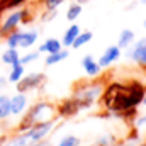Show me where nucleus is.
<instances>
[{"mask_svg":"<svg viewBox=\"0 0 146 146\" xmlns=\"http://www.w3.org/2000/svg\"><path fill=\"white\" fill-rule=\"evenodd\" d=\"M82 66H83V70H85V73H87L88 76H97V75H100V72H102V68L99 66L97 60H95L92 54L83 56V60H82Z\"/></svg>","mask_w":146,"mask_h":146,"instance_id":"9d476101","label":"nucleus"},{"mask_svg":"<svg viewBox=\"0 0 146 146\" xmlns=\"http://www.w3.org/2000/svg\"><path fill=\"white\" fill-rule=\"evenodd\" d=\"M80 14H82V5H78V3H75V2H73L72 5L68 7V12H66V19H68L70 22H75V21L80 17Z\"/></svg>","mask_w":146,"mask_h":146,"instance_id":"6ab92c4d","label":"nucleus"},{"mask_svg":"<svg viewBox=\"0 0 146 146\" xmlns=\"http://www.w3.org/2000/svg\"><path fill=\"white\" fill-rule=\"evenodd\" d=\"M68 56H70V51H68V49H60L58 53L48 54V56H46V60H44V65H46V66H53V65H56V63L65 61Z\"/></svg>","mask_w":146,"mask_h":146,"instance_id":"ddd939ff","label":"nucleus"},{"mask_svg":"<svg viewBox=\"0 0 146 146\" xmlns=\"http://www.w3.org/2000/svg\"><path fill=\"white\" fill-rule=\"evenodd\" d=\"M92 37H94V33H92V31H85V33H82V31H80V34L75 37V41L72 42V46H70V48H73V49H80L82 46H85L87 42H90V41H92Z\"/></svg>","mask_w":146,"mask_h":146,"instance_id":"2eb2a0df","label":"nucleus"},{"mask_svg":"<svg viewBox=\"0 0 146 146\" xmlns=\"http://www.w3.org/2000/svg\"><path fill=\"white\" fill-rule=\"evenodd\" d=\"M0 2H3V0H0Z\"/></svg>","mask_w":146,"mask_h":146,"instance_id":"473e14b6","label":"nucleus"},{"mask_svg":"<svg viewBox=\"0 0 146 146\" xmlns=\"http://www.w3.org/2000/svg\"><path fill=\"white\" fill-rule=\"evenodd\" d=\"M39 56H41V53H39V51H33V53H29V54H24V56H21V58H19V63L26 66L27 63H31V61H36Z\"/></svg>","mask_w":146,"mask_h":146,"instance_id":"412c9836","label":"nucleus"},{"mask_svg":"<svg viewBox=\"0 0 146 146\" xmlns=\"http://www.w3.org/2000/svg\"><path fill=\"white\" fill-rule=\"evenodd\" d=\"M134 126H136L138 129H141V127H146V114H143V115H139V117L136 119Z\"/></svg>","mask_w":146,"mask_h":146,"instance_id":"b1692460","label":"nucleus"},{"mask_svg":"<svg viewBox=\"0 0 146 146\" xmlns=\"http://www.w3.org/2000/svg\"><path fill=\"white\" fill-rule=\"evenodd\" d=\"M143 27H145V29H146V19H145V21H143Z\"/></svg>","mask_w":146,"mask_h":146,"instance_id":"c756f323","label":"nucleus"},{"mask_svg":"<svg viewBox=\"0 0 146 146\" xmlns=\"http://www.w3.org/2000/svg\"><path fill=\"white\" fill-rule=\"evenodd\" d=\"M26 107H27V97H26V94H19L17 92V95L10 97V115L22 114L26 110Z\"/></svg>","mask_w":146,"mask_h":146,"instance_id":"1a4fd4ad","label":"nucleus"},{"mask_svg":"<svg viewBox=\"0 0 146 146\" xmlns=\"http://www.w3.org/2000/svg\"><path fill=\"white\" fill-rule=\"evenodd\" d=\"M104 94V106L110 112L134 110L145 97V87L138 82L133 83H112Z\"/></svg>","mask_w":146,"mask_h":146,"instance_id":"f257e3e1","label":"nucleus"},{"mask_svg":"<svg viewBox=\"0 0 146 146\" xmlns=\"http://www.w3.org/2000/svg\"><path fill=\"white\" fill-rule=\"evenodd\" d=\"M26 15H27V10H26L24 7H21V9L10 12V14L5 17V21L0 24V34H10L12 31H17L19 24L26 19Z\"/></svg>","mask_w":146,"mask_h":146,"instance_id":"39448f33","label":"nucleus"},{"mask_svg":"<svg viewBox=\"0 0 146 146\" xmlns=\"http://www.w3.org/2000/svg\"><path fill=\"white\" fill-rule=\"evenodd\" d=\"M134 41V31L133 29H122L121 34H119V41H117V46L122 49V48H127L131 46Z\"/></svg>","mask_w":146,"mask_h":146,"instance_id":"4468645a","label":"nucleus"},{"mask_svg":"<svg viewBox=\"0 0 146 146\" xmlns=\"http://www.w3.org/2000/svg\"><path fill=\"white\" fill-rule=\"evenodd\" d=\"M139 146H146V143H143V145H139Z\"/></svg>","mask_w":146,"mask_h":146,"instance_id":"7c9ffc66","label":"nucleus"},{"mask_svg":"<svg viewBox=\"0 0 146 146\" xmlns=\"http://www.w3.org/2000/svg\"><path fill=\"white\" fill-rule=\"evenodd\" d=\"M9 115H10V97L0 95V119L5 121Z\"/></svg>","mask_w":146,"mask_h":146,"instance_id":"a211bd4d","label":"nucleus"},{"mask_svg":"<svg viewBox=\"0 0 146 146\" xmlns=\"http://www.w3.org/2000/svg\"><path fill=\"white\" fill-rule=\"evenodd\" d=\"M80 34V26L78 24H75L73 22L72 26L65 31V34H63V39H61V44L65 46V48H70L72 46V42L75 41V37Z\"/></svg>","mask_w":146,"mask_h":146,"instance_id":"f8f14e48","label":"nucleus"},{"mask_svg":"<svg viewBox=\"0 0 146 146\" xmlns=\"http://www.w3.org/2000/svg\"><path fill=\"white\" fill-rule=\"evenodd\" d=\"M56 114H58V110H56V107H54L51 102H37V104H34L31 109L26 112V115L22 117V121H21V124H19V133L29 129V127L34 126V124H39V122L54 119Z\"/></svg>","mask_w":146,"mask_h":146,"instance_id":"f03ea898","label":"nucleus"},{"mask_svg":"<svg viewBox=\"0 0 146 146\" xmlns=\"http://www.w3.org/2000/svg\"><path fill=\"white\" fill-rule=\"evenodd\" d=\"M60 49H63V44L60 39L56 37H48L41 46H39V53H46V54H53V53H58Z\"/></svg>","mask_w":146,"mask_h":146,"instance_id":"9b49d317","label":"nucleus"},{"mask_svg":"<svg viewBox=\"0 0 146 146\" xmlns=\"http://www.w3.org/2000/svg\"><path fill=\"white\" fill-rule=\"evenodd\" d=\"M0 133H2V124H0Z\"/></svg>","mask_w":146,"mask_h":146,"instance_id":"2f4dec72","label":"nucleus"},{"mask_svg":"<svg viewBox=\"0 0 146 146\" xmlns=\"http://www.w3.org/2000/svg\"><path fill=\"white\" fill-rule=\"evenodd\" d=\"M19 58H21V54H19V51H17V48H9L3 54H2V61L5 63V65H15V63H19Z\"/></svg>","mask_w":146,"mask_h":146,"instance_id":"dca6fc26","label":"nucleus"},{"mask_svg":"<svg viewBox=\"0 0 146 146\" xmlns=\"http://www.w3.org/2000/svg\"><path fill=\"white\" fill-rule=\"evenodd\" d=\"M119 58H121V48H119L117 44H112L109 48H106V51H104L102 56L97 60V63H99L100 68H107L112 63H115Z\"/></svg>","mask_w":146,"mask_h":146,"instance_id":"423d86ee","label":"nucleus"},{"mask_svg":"<svg viewBox=\"0 0 146 146\" xmlns=\"http://www.w3.org/2000/svg\"><path fill=\"white\" fill-rule=\"evenodd\" d=\"M65 0H42V5H44V10H56Z\"/></svg>","mask_w":146,"mask_h":146,"instance_id":"4be33fe9","label":"nucleus"},{"mask_svg":"<svg viewBox=\"0 0 146 146\" xmlns=\"http://www.w3.org/2000/svg\"><path fill=\"white\" fill-rule=\"evenodd\" d=\"M5 85H7V78H5V76H0V88L5 87Z\"/></svg>","mask_w":146,"mask_h":146,"instance_id":"a878e982","label":"nucleus"},{"mask_svg":"<svg viewBox=\"0 0 146 146\" xmlns=\"http://www.w3.org/2000/svg\"><path fill=\"white\" fill-rule=\"evenodd\" d=\"M104 92L102 83H87L82 88H78L73 95V99L76 100V104L80 106V109H88L97 99H100Z\"/></svg>","mask_w":146,"mask_h":146,"instance_id":"7ed1b4c3","label":"nucleus"},{"mask_svg":"<svg viewBox=\"0 0 146 146\" xmlns=\"http://www.w3.org/2000/svg\"><path fill=\"white\" fill-rule=\"evenodd\" d=\"M129 58H131L136 65L146 66V37L139 39V41L133 46V49H131V53H129Z\"/></svg>","mask_w":146,"mask_h":146,"instance_id":"0eeeda50","label":"nucleus"},{"mask_svg":"<svg viewBox=\"0 0 146 146\" xmlns=\"http://www.w3.org/2000/svg\"><path fill=\"white\" fill-rule=\"evenodd\" d=\"M17 39H19V29L17 31H12L7 36V46L9 48H17Z\"/></svg>","mask_w":146,"mask_h":146,"instance_id":"5701e85b","label":"nucleus"},{"mask_svg":"<svg viewBox=\"0 0 146 146\" xmlns=\"http://www.w3.org/2000/svg\"><path fill=\"white\" fill-rule=\"evenodd\" d=\"M44 82H46V75L44 73H29V75H24L15 85H17V92L19 94H26V92L39 88Z\"/></svg>","mask_w":146,"mask_h":146,"instance_id":"20e7f679","label":"nucleus"},{"mask_svg":"<svg viewBox=\"0 0 146 146\" xmlns=\"http://www.w3.org/2000/svg\"><path fill=\"white\" fill-rule=\"evenodd\" d=\"M58 146H80V138H78V136H73V134L65 136V138L58 143Z\"/></svg>","mask_w":146,"mask_h":146,"instance_id":"aec40b11","label":"nucleus"},{"mask_svg":"<svg viewBox=\"0 0 146 146\" xmlns=\"http://www.w3.org/2000/svg\"><path fill=\"white\" fill-rule=\"evenodd\" d=\"M141 104H143V106H146V92H145V97H143V100H141Z\"/></svg>","mask_w":146,"mask_h":146,"instance_id":"cd10ccee","label":"nucleus"},{"mask_svg":"<svg viewBox=\"0 0 146 146\" xmlns=\"http://www.w3.org/2000/svg\"><path fill=\"white\" fill-rule=\"evenodd\" d=\"M29 146H51L49 143H46L44 139L42 141H37V143H33V145H29Z\"/></svg>","mask_w":146,"mask_h":146,"instance_id":"393cba45","label":"nucleus"},{"mask_svg":"<svg viewBox=\"0 0 146 146\" xmlns=\"http://www.w3.org/2000/svg\"><path fill=\"white\" fill-rule=\"evenodd\" d=\"M39 36V31L37 29H27V31H19V39H17V48H31L34 46Z\"/></svg>","mask_w":146,"mask_h":146,"instance_id":"6e6552de","label":"nucleus"},{"mask_svg":"<svg viewBox=\"0 0 146 146\" xmlns=\"http://www.w3.org/2000/svg\"><path fill=\"white\" fill-rule=\"evenodd\" d=\"M75 3H78V5H83V3H88V0H75Z\"/></svg>","mask_w":146,"mask_h":146,"instance_id":"bb28decb","label":"nucleus"},{"mask_svg":"<svg viewBox=\"0 0 146 146\" xmlns=\"http://www.w3.org/2000/svg\"><path fill=\"white\" fill-rule=\"evenodd\" d=\"M139 3H141V5H146V0H139Z\"/></svg>","mask_w":146,"mask_h":146,"instance_id":"c85d7f7f","label":"nucleus"},{"mask_svg":"<svg viewBox=\"0 0 146 146\" xmlns=\"http://www.w3.org/2000/svg\"><path fill=\"white\" fill-rule=\"evenodd\" d=\"M24 65H21V63H15V65H12V70L9 73V76H7V82H10V83H17L22 76H24Z\"/></svg>","mask_w":146,"mask_h":146,"instance_id":"f3484780","label":"nucleus"}]
</instances>
